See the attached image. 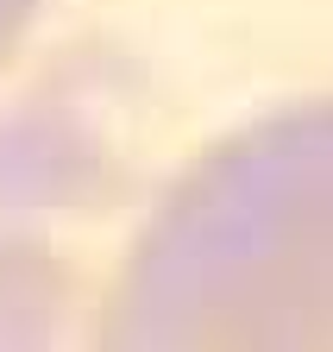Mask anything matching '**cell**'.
Returning a JSON list of instances; mask_svg holds the SVG:
<instances>
[{"label":"cell","instance_id":"3957f363","mask_svg":"<svg viewBox=\"0 0 333 352\" xmlns=\"http://www.w3.org/2000/svg\"><path fill=\"white\" fill-rule=\"evenodd\" d=\"M38 13H45V0H0V63L19 51V38L32 32Z\"/></svg>","mask_w":333,"mask_h":352},{"label":"cell","instance_id":"6da1fadb","mask_svg":"<svg viewBox=\"0 0 333 352\" xmlns=\"http://www.w3.org/2000/svg\"><path fill=\"white\" fill-rule=\"evenodd\" d=\"M82 352H333V101L207 145L133 233Z\"/></svg>","mask_w":333,"mask_h":352},{"label":"cell","instance_id":"7a4b0ae2","mask_svg":"<svg viewBox=\"0 0 333 352\" xmlns=\"http://www.w3.org/2000/svg\"><path fill=\"white\" fill-rule=\"evenodd\" d=\"M0 352H82V308L63 264L0 227Z\"/></svg>","mask_w":333,"mask_h":352}]
</instances>
